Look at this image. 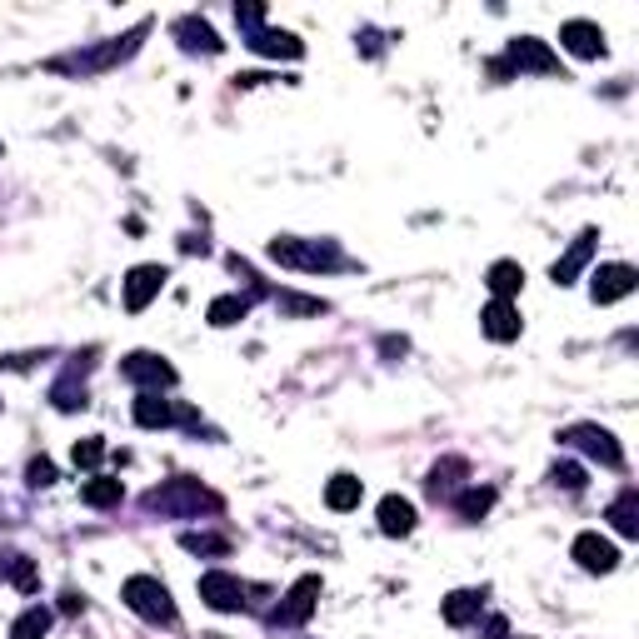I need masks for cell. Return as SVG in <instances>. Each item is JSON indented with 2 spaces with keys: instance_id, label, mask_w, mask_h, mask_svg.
<instances>
[{
  "instance_id": "6da1fadb",
  "label": "cell",
  "mask_w": 639,
  "mask_h": 639,
  "mask_svg": "<svg viewBox=\"0 0 639 639\" xmlns=\"http://www.w3.org/2000/svg\"><path fill=\"white\" fill-rule=\"evenodd\" d=\"M490 75H495V80H510V75H560V55H555L545 40L520 35V40L505 45L500 60H490Z\"/></svg>"
},
{
  "instance_id": "7a4b0ae2",
  "label": "cell",
  "mask_w": 639,
  "mask_h": 639,
  "mask_svg": "<svg viewBox=\"0 0 639 639\" xmlns=\"http://www.w3.org/2000/svg\"><path fill=\"white\" fill-rule=\"evenodd\" d=\"M235 20H240L245 45H250L255 55H275V60H300V55H305V40H295L290 30H270L260 5H235Z\"/></svg>"
},
{
  "instance_id": "3957f363",
  "label": "cell",
  "mask_w": 639,
  "mask_h": 639,
  "mask_svg": "<svg viewBox=\"0 0 639 639\" xmlns=\"http://www.w3.org/2000/svg\"><path fill=\"white\" fill-rule=\"evenodd\" d=\"M270 260H280L290 270H340L345 265L335 240H295V235L270 240Z\"/></svg>"
},
{
  "instance_id": "277c9868",
  "label": "cell",
  "mask_w": 639,
  "mask_h": 639,
  "mask_svg": "<svg viewBox=\"0 0 639 639\" xmlns=\"http://www.w3.org/2000/svg\"><path fill=\"white\" fill-rule=\"evenodd\" d=\"M120 600L130 605V615H140L145 625H175V600L155 575H130L120 585Z\"/></svg>"
},
{
  "instance_id": "5b68a950",
  "label": "cell",
  "mask_w": 639,
  "mask_h": 639,
  "mask_svg": "<svg viewBox=\"0 0 639 639\" xmlns=\"http://www.w3.org/2000/svg\"><path fill=\"white\" fill-rule=\"evenodd\" d=\"M145 510H160V515H195V510H220V495L200 490V480H170L160 490L145 495Z\"/></svg>"
},
{
  "instance_id": "8992f818",
  "label": "cell",
  "mask_w": 639,
  "mask_h": 639,
  "mask_svg": "<svg viewBox=\"0 0 639 639\" xmlns=\"http://www.w3.org/2000/svg\"><path fill=\"white\" fill-rule=\"evenodd\" d=\"M150 30V20H140L130 35H120V40H110V45H100V50H85V55H60V60H50V70H80V75H95V70H110V65H120L125 55H135L140 50V35Z\"/></svg>"
},
{
  "instance_id": "52a82bcc",
  "label": "cell",
  "mask_w": 639,
  "mask_h": 639,
  "mask_svg": "<svg viewBox=\"0 0 639 639\" xmlns=\"http://www.w3.org/2000/svg\"><path fill=\"white\" fill-rule=\"evenodd\" d=\"M315 605H320V575H300V580L290 585V595L275 605L270 625H280V630H300V625L315 615Z\"/></svg>"
},
{
  "instance_id": "ba28073f",
  "label": "cell",
  "mask_w": 639,
  "mask_h": 639,
  "mask_svg": "<svg viewBox=\"0 0 639 639\" xmlns=\"http://www.w3.org/2000/svg\"><path fill=\"white\" fill-rule=\"evenodd\" d=\"M560 440H565V445H575V450H585V455H590V460H600L605 470H620V465H625L620 440H615L610 430H600V425H570V430H560Z\"/></svg>"
},
{
  "instance_id": "9c48e42d",
  "label": "cell",
  "mask_w": 639,
  "mask_h": 639,
  "mask_svg": "<svg viewBox=\"0 0 639 639\" xmlns=\"http://www.w3.org/2000/svg\"><path fill=\"white\" fill-rule=\"evenodd\" d=\"M120 375L130 385H140V390H170L175 385V365L165 355H150V350H130L120 360Z\"/></svg>"
},
{
  "instance_id": "30bf717a",
  "label": "cell",
  "mask_w": 639,
  "mask_h": 639,
  "mask_svg": "<svg viewBox=\"0 0 639 639\" xmlns=\"http://www.w3.org/2000/svg\"><path fill=\"white\" fill-rule=\"evenodd\" d=\"M635 285H639L635 265H600V270L590 275V300H595V305H615V300L635 295Z\"/></svg>"
},
{
  "instance_id": "8fae6325",
  "label": "cell",
  "mask_w": 639,
  "mask_h": 639,
  "mask_svg": "<svg viewBox=\"0 0 639 639\" xmlns=\"http://www.w3.org/2000/svg\"><path fill=\"white\" fill-rule=\"evenodd\" d=\"M165 280H170V270L165 265H135L130 275H125V310L130 315H140L160 290H165Z\"/></svg>"
},
{
  "instance_id": "7c38bea8",
  "label": "cell",
  "mask_w": 639,
  "mask_h": 639,
  "mask_svg": "<svg viewBox=\"0 0 639 639\" xmlns=\"http://www.w3.org/2000/svg\"><path fill=\"white\" fill-rule=\"evenodd\" d=\"M200 600L220 615H235V610H245V585L225 570H210V575H200Z\"/></svg>"
},
{
  "instance_id": "4fadbf2b",
  "label": "cell",
  "mask_w": 639,
  "mask_h": 639,
  "mask_svg": "<svg viewBox=\"0 0 639 639\" xmlns=\"http://www.w3.org/2000/svg\"><path fill=\"white\" fill-rule=\"evenodd\" d=\"M560 40H565V50L580 55V60H600V55H605V30H600L595 20H565V25H560Z\"/></svg>"
},
{
  "instance_id": "5bb4252c",
  "label": "cell",
  "mask_w": 639,
  "mask_h": 639,
  "mask_svg": "<svg viewBox=\"0 0 639 639\" xmlns=\"http://www.w3.org/2000/svg\"><path fill=\"white\" fill-rule=\"evenodd\" d=\"M595 245H600V230H585V235H580V240H575V245H570V250H565V255H560L555 265H550V280H555L560 290H565V285H575V275H580V270L590 265Z\"/></svg>"
},
{
  "instance_id": "9a60e30c",
  "label": "cell",
  "mask_w": 639,
  "mask_h": 639,
  "mask_svg": "<svg viewBox=\"0 0 639 639\" xmlns=\"http://www.w3.org/2000/svg\"><path fill=\"white\" fill-rule=\"evenodd\" d=\"M175 40H180V50H190V55H220V50H225V40H220L200 15L175 20Z\"/></svg>"
},
{
  "instance_id": "2e32d148",
  "label": "cell",
  "mask_w": 639,
  "mask_h": 639,
  "mask_svg": "<svg viewBox=\"0 0 639 639\" xmlns=\"http://www.w3.org/2000/svg\"><path fill=\"white\" fill-rule=\"evenodd\" d=\"M575 560H580V570H590V575H610V570L620 565V550H615L605 535H580V540H575Z\"/></svg>"
},
{
  "instance_id": "e0dca14e",
  "label": "cell",
  "mask_w": 639,
  "mask_h": 639,
  "mask_svg": "<svg viewBox=\"0 0 639 639\" xmlns=\"http://www.w3.org/2000/svg\"><path fill=\"white\" fill-rule=\"evenodd\" d=\"M480 330H485L490 340L510 345V340H520V310H515L510 300H490L485 315H480Z\"/></svg>"
},
{
  "instance_id": "ac0fdd59",
  "label": "cell",
  "mask_w": 639,
  "mask_h": 639,
  "mask_svg": "<svg viewBox=\"0 0 639 639\" xmlns=\"http://www.w3.org/2000/svg\"><path fill=\"white\" fill-rule=\"evenodd\" d=\"M135 425L140 430H165V425H175V405L160 400V390H140L135 395Z\"/></svg>"
},
{
  "instance_id": "d6986e66",
  "label": "cell",
  "mask_w": 639,
  "mask_h": 639,
  "mask_svg": "<svg viewBox=\"0 0 639 639\" xmlns=\"http://www.w3.org/2000/svg\"><path fill=\"white\" fill-rule=\"evenodd\" d=\"M380 530H385L390 540L410 535V530H415V505L400 500V495H385V500H380Z\"/></svg>"
},
{
  "instance_id": "ffe728a7",
  "label": "cell",
  "mask_w": 639,
  "mask_h": 639,
  "mask_svg": "<svg viewBox=\"0 0 639 639\" xmlns=\"http://www.w3.org/2000/svg\"><path fill=\"white\" fill-rule=\"evenodd\" d=\"M480 610H485V590H455V595L445 600V625L465 630V625L480 620Z\"/></svg>"
},
{
  "instance_id": "44dd1931",
  "label": "cell",
  "mask_w": 639,
  "mask_h": 639,
  "mask_svg": "<svg viewBox=\"0 0 639 639\" xmlns=\"http://www.w3.org/2000/svg\"><path fill=\"white\" fill-rule=\"evenodd\" d=\"M485 285H490V295H495V300H515V295H520V285H525L520 260H495V265H490V275H485Z\"/></svg>"
},
{
  "instance_id": "7402d4cb",
  "label": "cell",
  "mask_w": 639,
  "mask_h": 639,
  "mask_svg": "<svg viewBox=\"0 0 639 639\" xmlns=\"http://www.w3.org/2000/svg\"><path fill=\"white\" fill-rule=\"evenodd\" d=\"M250 315V300L245 295H220V300H210V310H205V320L215 325V330H230V325H240Z\"/></svg>"
},
{
  "instance_id": "603a6c76",
  "label": "cell",
  "mask_w": 639,
  "mask_h": 639,
  "mask_svg": "<svg viewBox=\"0 0 639 639\" xmlns=\"http://www.w3.org/2000/svg\"><path fill=\"white\" fill-rule=\"evenodd\" d=\"M610 525L625 535V540H639V490L630 485L615 505H610Z\"/></svg>"
},
{
  "instance_id": "cb8c5ba5",
  "label": "cell",
  "mask_w": 639,
  "mask_h": 639,
  "mask_svg": "<svg viewBox=\"0 0 639 639\" xmlns=\"http://www.w3.org/2000/svg\"><path fill=\"white\" fill-rule=\"evenodd\" d=\"M75 375H85V360H80V365H70V370H65V380H55V390H50L55 410H85V385H75Z\"/></svg>"
},
{
  "instance_id": "d4e9b609",
  "label": "cell",
  "mask_w": 639,
  "mask_h": 639,
  "mask_svg": "<svg viewBox=\"0 0 639 639\" xmlns=\"http://www.w3.org/2000/svg\"><path fill=\"white\" fill-rule=\"evenodd\" d=\"M80 500H85L90 510H110V505H120V500H125V485H120V480H105V475H95V480H85Z\"/></svg>"
},
{
  "instance_id": "484cf974",
  "label": "cell",
  "mask_w": 639,
  "mask_h": 639,
  "mask_svg": "<svg viewBox=\"0 0 639 639\" xmlns=\"http://www.w3.org/2000/svg\"><path fill=\"white\" fill-rule=\"evenodd\" d=\"M360 495H365V485H360L355 475H335V480L325 485V505H330V510H340V515H345V510H355V505H360Z\"/></svg>"
},
{
  "instance_id": "4316f807",
  "label": "cell",
  "mask_w": 639,
  "mask_h": 639,
  "mask_svg": "<svg viewBox=\"0 0 639 639\" xmlns=\"http://www.w3.org/2000/svg\"><path fill=\"white\" fill-rule=\"evenodd\" d=\"M180 550H190V555H210V560H225V555H230V540H225V535H195V530H185V535H180Z\"/></svg>"
},
{
  "instance_id": "83f0119b",
  "label": "cell",
  "mask_w": 639,
  "mask_h": 639,
  "mask_svg": "<svg viewBox=\"0 0 639 639\" xmlns=\"http://www.w3.org/2000/svg\"><path fill=\"white\" fill-rule=\"evenodd\" d=\"M50 620H55V615H50L45 605H30V610H25V615L15 620V630H10V639H45V630H50Z\"/></svg>"
},
{
  "instance_id": "f1b7e54d",
  "label": "cell",
  "mask_w": 639,
  "mask_h": 639,
  "mask_svg": "<svg viewBox=\"0 0 639 639\" xmlns=\"http://www.w3.org/2000/svg\"><path fill=\"white\" fill-rule=\"evenodd\" d=\"M490 505H495V490H490V485H475V490H465V495L455 500V510H460L465 520H480Z\"/></svg>"
},
{
  "instance_id": "f546056e",
  "label": "cell",
  "mask_w": 639,
  "mask_h": 639,
  "mask_svg": "<svg viewBox=\"0 0 639 639\" xmlns=\"http://www.w3.org/2000/svg\"><path fill=\"white\" fill-rule=\"evenodd\" d=\"M550 485H555V490L580 495V490H585V470H580L575 460H560V465H550Z\"/></svg>"
},
{
  "instance_id": "4dcf8cb0",
  "label": "cell",
  "mask_w": 639,
  "mask_h": 639,
  "mask_svg": "<svg viewBox=\"0 0 639 639\" xmlns=\"http://www.w3.org/2000/svg\"><path fill=\"white\" fill-rule=\"evenodd\" d=\"M455 475H465V460H445V465H435V470H430V480H425V485H430V495H450V490L460 485Z\"/></svg>"
},
{
  "instance_id": "1f68e13d",
  "label": "cell",
  "mask_w": 639,
  "mask_h": 639,
  "mask_svg": "<svg viewBox=\"0 0 639 639\" xmlns=\"http://www.w3.org/2000/svg\"><path fill=\"white\" fill-rule=\"evenodd\" d=\"M275 305H280L285 315H325V310H330L325 300H305V295H275Z\"/></svg>"
},
{
  "instance_id": "d6a6232c",
  "label": "cell",
  "mask_w": 639,
  "mask_h": 639,
  "mask_svg": "<svg viewBox=\"0 0 639 639\" xmlns=\"http://www.w3.org/2000/svg\"><path fill=\"white\" fill-rule=\"evenodd\" d=\"M5 575H10V585H15V590H35V565H30L25 555H10Z\"/></svg>"
},
{
  "instance_id": "836d02e7",
  "label": "cell",
  "mask_w": 639,
  "mask_h": 639,
  "mask_svg": "<svg viewBox=\"0 0 639 639\" xmlns=\"http://www.w3.org/2000/svg\"><path fill=\"white\" fill-rule=\"evenodd\" d=\"M100 460H105V445L100 440H80L75 445V470H95Z\"/></svg>"
},
{
  "instance_id": "e575fe53",
  "label": "cell",
  "mask_w": 639,
  "mask_h": 639,
  "mask_svg": "<svg viewBox=\"0 0 639 639\" xmlns=\"http://www.w3.org/2000/svg\"><path fill=\"white\" fill-rule=\"evenodd\" d=\"M25 480L40 490V485H55V465L50 460H30V470H25Z\"/></svg>"
},
{
  "instance_id": "d590c367",
  "label": "cell",
  "mask_w": 639,
  "mask_h": 639,
  "mask_svg": "<svg viewBox=\"0 0 639 639\" xmlns=\"http://www.w3.org/2000/svg\"><path fill=\"white\" fill-rule=\"evenodd\" d=\"M60 610H65V615H80V610H85V595L65 590V595H60Z\"/></svg>"
},
{
  "instance_id": "8d00e7d4",
  "label": "cell",
  "mask_w": 639,
  "mask_h": 639,
  "mask_svg": "<svg viewBox=\"0 0 639 639\" xmlns=\"http://www.w3.org/2000/svg\"><path fill=\"white\" fill-rule=\"evenodd\" d=\"M180 250H185V255H195V250H200V255H205V250H210V245H205V240H195V235H185V240H180Z\"/></svg>"
},
{
  "instance_id": "74e56055",
  "label": "cell",
  "mask_w": 639,
  "mask_h": 639,
  "mask_svg": "<svg viewBox=\"0 0 639 639\" xmlns=\"http://www.w3.org/2000/svg\"><path fill=\"white\" fill-rule=\"evenodd\" d=\"M485 635H490V639H505L510 630H505V620H490V630H485Z\"/></svg>"
},
{
  "instance_id": "f35d334b",
  "label": "cell",
  "mask_w": 639,
  "mask_h": 639,
  "mask_svg": "<svg viewBox=\"0 0 639 639\" xmlns=\"http://www.w3.org/2000/svg\"><path fill=\"white\" fill-rule=\"evenodd\" d=\"M0 155H5V145H0Z\"/></svg>"
}]
</instances>
